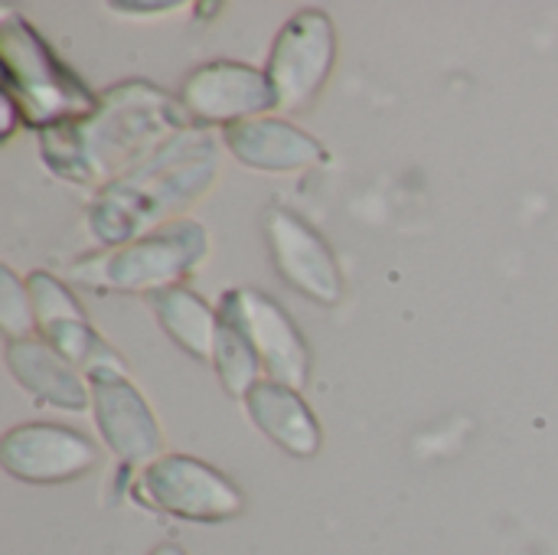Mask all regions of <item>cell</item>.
I'll use <instances>...</instances> for the list:
<instances>
[{
  "mask_svg": "<svg viewBox=\"0 0 558 555\" xmlns=\"http://www.w3.org/2000/svg\"><path fill=\"white\" fill-rule=\"evenodd\" d=\"M190 128L196 124L177 95L128 79L101 92L88 118L39 131V157L56 177L101 190Z\"/></svg>",
  "mask_w": 558,
  "mask_h": 555,
  "instance_id": "cell-1",
  "label": "cell"
},
{
  "mask_svg": "<svg viewBox=\"0 0 558 555\" xmlns=\"http://www.w3.org/2000/svg\"><path fill=\"white\" fill-rule=\"evenodd\" d=\"M216 170L219 150L209 131H183L141 167L92 196L85 209L92 239L101 249H114L183 219V209L213 186Z\"/></svg>",
  "mask_w": 558,
  "mask_h": 555,
  "instance_id": "cell-2",
  "label": "cell"
},
{
  "mask_svg": "<svg viewBox=\"0 0 558 555\" xmlns=\"http://www.w3.org/2000/svg\"><path fill=\"white\" fill-rule=\"evenodd\" d=\"M3 95L16 105L23 124L49 131L98 108V95L56 56V49L20 13L0 20Z\"/></svg>",
  "mask_w": 558,
  "mask_h": 555,
  "instance_id": "cell-3",
  "label": "cell"
},
{
  "mask_svg": "<svg viewBox=\"0 0 558 555\" xmlns=\"http://www.w3.org/2000/svg\"><path fill=\"white\" fill-rule=\"evenodd\" d=\"M209 236L196 219H177L128 245L98 249L72 265V281L95 294H160L199 268Z\"/></svg>",
  "mask_w": 558,
  "mask_h": 555,
  "instance_id": "cell-4",
  "label": "cell"
},
{
  "mask_svg": "<svg viewBox=\"0 0 558 555\" xmlns=\"http://www.w3.org/2000/svg\"><path fill=\"white\" fill-rule=\"evenodd\" d=\"M137 497L147 507L186 523H226L245 510L239 484L193 455H163L147 464Z\"/></svg>",
  "mask_w": 558,
  "mask_h": 555,
  "instance_id": "cell-5",
  "label": "cell"
},
{
  "mask_svg": "<svg viewBox=\"0 0 558 555\" xmlns=\"http://www.w3.org/2000/svg\"><path fill=\"white\" fill-rule=\"evenodd\" d=\"M337 62V29L333 20L317 10H298L278 29L265 72L278 95V111L307 108L327 85Z\"/></svg>",
  "mask_w": 558,
  "mask_h": 555,
  "instance_id": "cell-6",
  "label": "cell"
},
{
  "mask_svg": "<svg viewBox=\"0 0 558 555\" xmlns=\"http://www.w3.org/2000/svg\"><path fill=\"white\" fill-rule=\"evenodd\" d=\"M222 314H229L248 337L265 379L291 386V389H304L311 379V347L304 340V334L298 330V324L291 321V314L268 294L255 291V288H235L226 291L222 301L216 304Z\"/></svg>",
  "mask_w": 558,
  "mask_h": 555,
  "instance_id": "cell-7",
  "label": "cell"
},
{
  "mask_svg": "<svg viewBox=\"0 0 558 555\" xmlns=\"http://www.w3.org/2000/svg\"><path fill=\"white\" fill-rule=\"evenodd\" d=\"M177 98L196 128H232L239 121L278 111V95L268 72L232 59H216L193 69L183 79Z\"/></svg>",
  "mask_w": 558,
  "mask_h": 555,
  "instance_id": "cell-8",
  "label": "cell"
},
{
  "mask_svg": "<svg viewBox=\"0 0 558 555\" xmlns=\"http://www.w3.org/2000/svg\"><path fill=\"white\" fill-rule=\"evenodd\" d=\"M275 272L304 298L333 307L343 298V268L324 236L291 209H268L262 219Z\"/></svg>",
  "mask_w": 558,
  "mask_h": 555,
  "instance_id": "cell-9",
  "label": "cell"
},
{
  "mask_svg": "<svg viewBox=\"0 0 558 555\" xmlns=\"http://www.w3.org/2000/svg\"><path fill=\"white\" fill-rule=\"evenodd\" d=\"M98 464V448L85 435L52 422H26L3 435L0 468L23 484L52 487L85 478Z\"/></svg>",
  "mask_w": 558,
  "mask_h": 555,
  "instance_id": "cell-10",
  "label": "cell"
},
{
  "mask_svg": "<svg viewBox=\"0 0 558 555\" xmlns=\"http://www.w3.org/2000/svg\"><path fill=\"white\" fill-rule=\"evenodd\" d=\"M92 415L108 451L124 464H154L163 458V432L147 399L137 393L131 376L111 373L88 379Z\"/></svg>",
  "mask_w": 558,
  "mask_h": 555,
  "instance_id": "cell-11",
  "label": "cell"
},
{
  "mask_svg": "<svg viewBox=\"0 0 558 555\" xmlns=\"http://www.w3.org/2000/svg\"><path fill=\"white\" fill-rule=\"evenodd\" d=\"M222 144L239 164L262 173H298L320 167L327 160V150L314 134L278 114L222 128Z\"/></svg>",
  "mask_w": 558,
  "mask_h": 555,
  "instance_id": "cell-12",
  "label": "cell"
},
{
  "mask_svg": "<svg viewBox=\"0 0 558 555\" xmlns=\"http://www.w3.org/2000/svg\"><path fill=\"white\" fill-rule=\"evenodd\" d=\"M3 363L10 370V376L16 379V386L39 406L62 409V412L92 409L88 379L69 360H62L43 337L7 340Z\"/></svg>",
  "mask_w": 558,
  "mask_h": 555,
  "instance_id": "cell-13",
  "label": "cell"
},
{
  "mask_svg": "<svg viewBox=\"0 0 558 555\" xmlns=\"http://www.w3.org/2000/svg\"><path fill=\"white\" fill-rule=\"evenodd\" d=\"M242 402H245L252 425L284 455L307 461L320 451V442H324L320 422L298 389L262 379Z\"/></svg>",
  "mask_w": 558,
  "mask_h": 555,
  "instance_id": "cell-14",
  "label": "cell"
},
{
  "mask_svg": "<svg viewBox=\"0 0 558 555\" xmlns=\"http://www.w3.org/2000/svg\"><path fill=\"white\" fill-rule=\"evenodd\" d=\"M150 301V311L157 317V324L163 327V334L186 350L193 360L199 363H213V350H216V334H219V311L209 307L196 291H190L186 285L167 288Z\"/></svg>",
  "mask_w": 558,
  "mask_h": 555,
  "instance_id": "cell-15",
  "label": "cell"
},
{
  "mask_svg": "<svg viewBox=\"0 0 558 555\" xmlns=\"http://www.w3.org/2000/svg\"><path fill=\"white\" fill-rule=\"evenodd\" d=\"M39 337L62 357L69 360L85 379H98V376H111L121 373L128 376L124 360L118 357V350L111 343H105L95 327L88 321H62V324H49L39 330Z\"/></svg>",
  "mask_w": 558,
  "mask_h": 555,
  "instance_id": "cell-16",
  "label": "cell"
},
{
  "mask_svg": "<svg viewBox=\"0 0 558 555\" xmlns=\"http://www.w3.org/2000/svg\"><path fill=\"white\" fill-rule=\"evenodd\" d=\"M219 311V307H216ZM213 370L222 383V389L235 399H245L265 376L262 363L245 337V330L219 311V334H216V350H213Z\"/></svg>",
  "mask_w": 558,
  "mask_h": 555,
  "instance_id": "cell-17",
  "label": "cell"
},
{
  "mask_svg": "<svg viewBox=\"0 0 558 555\" xmlns=\"http://www.w3.org/2000/svg\"><path fill=\"white\" fill-rule=\"evenodd\" d=\"M26 288H29V301H33L39 330L49 327V324H62V321H88L82 304L75 301V294L56 275L29 272L26 275Z\"/></svg>",
  "mask_w": 558,
  "mask_h": 555,
  "instance_id": "cell-18",
  "label": "cell"
},
{
  "mask_svg": "<svg viewBox=\"0 0 558 555\" xmlns=\"http://www.w3.org/2000/svg\"><path fill=\"white\" fill-rule=\"evenodd\" d=\"M0 327L7 340H29L39 337L36 311L29 301V288L10 268H0Z\"/></svg>",
  "mask_w": 558,
  "mask_h": 555,
  "instance_id": "cell-19",
  "label": "cell"
},
{
  "mask_svg": "<svg viewBox=\"0 0 558 555\" xmlns=\"http://www.w3.org/2000/svg\"><path fill=\"white\" fill-rule=\"evenodd\" d=\"M0 105H3V124H0V141H10L13 137V131H16V124H23V118H20V111H16V105L0 92Z\"/></svg>",
  "mask_w": 558,
  "mask_h": 555,
  "instance_id": "cell-20",
  "label": "cell"
},
{
  "mask_svg": "<svg viewBox=\"0 0 558 555\" xmlns=\"http://www.w3.org/2000/svg\"><path fill=\"white\" fill-rule=\"evenodd\" d=\"M114 10H124V13H163V10H180V3H114Z\"/></svg>",
  "mask_w": 558,
  "mask_h": 555,
  "instance_id": "cell-21",
  "label": "cell"
},
{
  "mask_svg": "<svg viewBox=\"0 0 558 555\" xmlns=\"http://www.w3.org/2000/svg\"><path fill=\"white\" fill-rule=\"evenodd\" d=\"M147 555H186V550H180L177 543H163V546H157V550H150Z\"/></svg>",
  "mask_w": 558,
  "mask_h": 555,
  "instance_id": "cell-22",
  "label": "cell"
}]
</instances>
